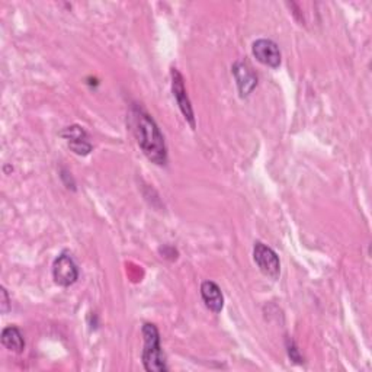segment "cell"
Masks as SVG:
<instances>
[{
	"label": "cell",
	"mask_w": 372,
	"mask_h": 372,
	"mask_svg": "<svg viewBox=\"0 0 372 372\" xmlns=\"http://www.w3.org/2000/svg\"><path fill=\"white\" fill-rule=\"evenodd\" d=\"M253 259L264 275L278 279L279 273H281V264H279L278 254L269 246L261 242L256 243L253 249Z\"/></svg>",
	"instance_id": "3"
},
{
	"label": "cell",
	"mask_w": 372,
	"mask_h": 372,
	"mask_svg": "<svg viewBox=\"0 0 372 372\" xmlns=\"http://www.w3.org/2000/svg\"><path fill=\"white\" fill-rule=\"evenodd\" d=\"M61 137H64L68 142H78V140H87L86 131L79 125L67 127L64 131H61Z\"/></svg>",
	"instance_id": "10"
},
{
	"label": "cell",
	"mask_w": 372,
	"mask_h": 372,
	"mask_svg": "<svg viewBox=\"0 0 372 372\" xmlns=\"http://www.w3.org/2000/svg\"><path fill=\"white\" fill-rule=\"evenodd\" d=\"M0 295H2V301H0V310H2V313H8L9 311V307H11V302H9V297H8V291L2 287L0 288Z\"/></svg>",
	"instance_id": "12"
},
{
	"label": "cell",
	"mask_w": 372,
	"mask_h": 372,
	"mask_svg": "<svg viewBox=\"0 0 372 372\" xmlns=\"http://www.w3.org/2000/svg\"><path fill=\"white\" fill-rule=\"evenodd\" d=\"M132 130L138 146L142 147L146 157L156 163V165H166L168 161V150L159 127L153 121L151 116L146 113L143 109L134 108L132 109Z\"/></svg>",
	"instance_id": "1"
},
{
	"label": "cell",
	"mask_w": 372,
	"mask_h": 372,
	"mask_svg": "<svg viewBox=\"0 0 372 372\" xmlns=\"http://www.w3.org/2000/svg\"><path fill=\"white\" fill-rule=\"evenodd\" d=\"M253 56L259 63L276 68L281 64V51H279L278 45L271 39H258L253 42L252 46Z\"/></svg>",
	"instance_id": "6"
},
{
	"label": "cell",
	"mask_w": 372,
	"mask_h": 372,
	"mask_svg": "<svg viewBox=\"0 0 372 372\" xmlns=\"http://www.w3.org/2000/svg\"><path fill=\"white\" fill-rule=\"evenodd\" d=\"M143 365L149 372H165L168 371L166 358L160 346V335L154 324L146 323L143 326Z\"/></svg>",
	"instance_id": "2"
},
{
	"label": "cell",
	"mask_w": 372,
	"mask_h": 372,
	"mask_svg": "<svg viewBox=\"0 0 372 372\" xmlns=\"http://www.w3.org/2000/svg\"><path fill=\"white\" fill-rule=\"evenodd\" d=\"M232 75L236 78L242 98L249 97L256 85H258V78H256L252 67L246 61L235 63V66H232Z\"/></svg>",
	"instance_id": "7"
},
{
	"label": "cell",
	"mask_w": 372,
	"mask_h": 372,
	"mask_svg": "<svg viewBox=\"0 0 372 372\" xmlns=\"http://www.w3.org/2000/svg\"><path fill=\"white\" fill-rule=\"evenodd\" d=\"M53 278L54 283L60 287H70L78 281L79 271L72 256L67 253L58 256L53 265Z\"/></svg>",
	"instance_id": "4"
},
{
	"label": "cell",
	"mask_w": 372,
	"mask_h": 372,
	"mask_svg": "<svg viewBox=\"0 0 372 372\" xmlns=\"http://www.w3.org/2000/svg\"><path fill=\"white\" fill-rule=\"evenodd\" d=\"M201 295L206 309L214 313H220L224 307V297L220 287L213 281H205L201 285Z\"/></svg>",
	"instance_id": "8"
},
{
	"label": "cell",
	"mask_w": 372,
	"mask_h": 372,
	"mask_svg": "<svg viewBox=\"0 0 372 372\" xmlns=\"http://www.w3.org/2000/svg\"><path fill=\"white\" fill-rule=\"evenodd\" d=\"M2 343L6 349L16 354H20L23 351V347H25V340H23L22 333L19 332L18 328H15V326H9V328L4 329Z\"/></svg>",
	"instance_id": "9"
},
{
	"label": "cell",
	"mask_w": 372,
	"mask_h": 372,
	"mask_svg": "<svg viewBox=\"0 0 372 372\" xmlns=\"http://www.w3.org/2000/svg\"><path fill=\"white\" fill-rule=\"evenodd\" d=\"M172 92H173V97L183 113V116L186 120H188V123L191 124L192 128H195V116H194V111H192V105H191V101L188 98V95H186V89H185V85H183V78L182 75L179 73L178 68H172Z\"/></svg>",
	"instance_id": "5"
},
{
	"label": "cell",
	"mask_w": 372,
	"mask_h": 372,
	"mask_svg": "<svg viewBox=\"0 0 372 372\" xmlns=\"http://www.w3.org/2000/svg\"><path fill=\"white\" fill-rule=\"evenodd\" d=\"M287 347H288V355H290L291 361H294L297 364H301L302 362V358H301V355L298 352V349H297L295 343L292 340H288L287 342Z\"/></svg>",
	"instance_id": "11"
}]
</instances>
